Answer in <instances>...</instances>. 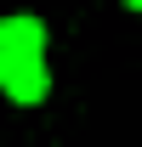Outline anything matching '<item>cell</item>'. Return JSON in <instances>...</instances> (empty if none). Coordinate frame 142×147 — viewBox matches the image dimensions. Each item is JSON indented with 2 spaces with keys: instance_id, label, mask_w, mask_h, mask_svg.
Listing matches in <instances>:
<instances>
[{
  "instance_id": "6da1fadb",
  "label": "cell",
  "mask_w": 142,
  "mask_h": 147,
  "mask_svg": "<svg viewBox=\"0 0 142 147\" xmlns=\"http://www.w3.org/2000/svg\"><path fill=\"white\" fill-rule=\"evenodd\" d=\"M46 85H51V79H46V62H40V57H17L12 74H6V96L23 102V108H34L40 96H46Z\"/></svg>"
},
{
  "instance_id": "7a4b0ae2",
  "label": "cell",
  "mask_w": 142,
  "mask_h": 147,
  "mask_svg": "<svg viewBox=\"0 0 142 147\" xmlns=\"http://www.w3.org/2000/svg\"><path fill=\"white\" fill-rule=\"evenodd\" d=\"M0 40H6V51H12V57H40V45H46V23L17 11V17L0 23Z\"/></svg>"
},
{
  "instance_id": "3957f363",
  "label": "cell",
  "mask_w": 142,
  "mask_h": 147,
  "mask_svg": "<svg viewBox=\"0 0 142 147\" xmlns=\"http://www.w3.org/2000/svg\"><path fill=\"white\" fill-rule=\"evenodd\" d=\"M12 62H17V57L6 51V40H0V85H6V74H12Z\"/></svg>"
},
{
  "instance_id": "277c9868",
  "label": "cell",
  "mask_w": 142,
  "mask_h": 147,
  "mask_svg": "<svg viewBox=\"0 0 142 147\" xmlns=\"http://www.w3.org/2000/svg\"><path fill=\"white\" fill-rule=\"evenodd\" d=\"M125 6H137V11H142V0H125Z\"/></svg>"
}]
</instances>
